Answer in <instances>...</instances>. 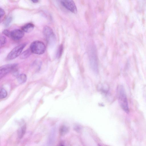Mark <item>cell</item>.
<instances>
[{
	"label": "cell",
	"mask_w": 146,
	"mask_h": 146,
	"mask_svg": "<svg viewBox=\"0 0 146 146\" xmlns=\"http://www.w3.org/2000/svg\"><path fill=\"white\" fill-rule=\"evenodd\" d=\"M117 96L119 104L123 110L127 113L129 112L127 98L123 87L119 86L117 89Z\"/></svg>",
	"instance_id": "cell-1"
},
{
	"label": "cell",
	"mask_w": 146,
	"mask_h": 146,
	"mask_svg": "<svg viewBox=\"0 0 146 146\" xmlns=\"http://www.w3.org/2000/svg\"><path fill=\"white\" fill-rule=\"evenodd\" d=\"M88 55L91 68L94 72L97 73L98 72V60L96 50L94 46L90 48Z\"/></svg>",
	"instance_id": "cell-2"
},
{
	"label": "cell",
	"mask_w": 146,
	"mask_h": 146,
	"mask_svg": "<svg viewBox=\"0 0 146 146\" xmlns=\"http://www.w3.org/2000/svg\"><path fill=\"white\" fill-rule=\"evenodd\" d=\"M29 48L32 53L39 55L43 54L46 50L44 43L39 40L33 42L31 44Z\"/></svg>",
	"instance_id": "cell-3"
},
{
	"label": "cell",
	"mask_w": 146,
	"mask_h": 146,
	"mask_svg": "<svg viewBox=\"0 0 146 146\" xmlns=\"http://www.w3.org/2000/svg\"><path fill=\"white\" fill-rule=\"evenodd\" d=\"M43 35L48 43L50 45L54 44L56 41V37L52 29L49 27L46 26L43 29Z\"/></svg>",
	"instance_id": "cell-4"
},
{
	"label": "cell",
	"mask_w": 146,
	"mask_h": 146,
	"mask_svg": "<svg viewBox=\"0 0 146 146\" xmlns=\"http://www.w3.org/2000/svg\"><path fill=\"white\" fill-rule=\"evenodd\" d=\"M27 45L26 43L20 44L14 48L8 54L6 59L8 60L14 59L21 55L22 50Z\"/></svg>",
	"instance_id": "cell-5"
},
{
	"label": "cell",
	"mask_w": 146,
	"mask_h": 146,
	"mask_svg": "<svg viewBox=\"0 0 146 146\" xmlns=\"http://www.w3.org/2000/svg\"><path fill=\"white\" fill-rule=\"evenodd\" d=\"M17 65V64L13 63L1 66L0 68V78H3L10 72L13 71Z\"/></svg>",
	"instance_id": "cell-6"
},
{
	"label": "cell",
	"mask_w": 146,
	"mask_h": 146,
	"mask_svg": "<svg viewBox=\"0 0 146 146\" xmlns=\"http://www.w3.org/2000/svg\"><path fill=\"white\" fill-rule=\"evenodd\" d=\"M61 3L63 6L71 12L74 13H77L76 7L73 0H62Z\"/></svg>",
	"instance_id": "cell-7"
},
{
	"label": "cell",
	"mask_w": 146,
	"mask_h": 146,
	"mask_svg": "<svg viewBox=\"0 0 146 146\" xmlns=\"http://www.w3.org/2000/svg\"><path fill=\"white\" fill-rule=\"evenodd\" d=\"M24 35V32L22 30L17 29L11 31L10 37L14 40H19L22 38Z\"/></svg>",
	"instance_id": "cell-8"
},
{
	"label": "cell",
	"mask_w": 146,
	"mask_h": 146,
	"mask_svg": "<svg viewBox=\"0 0 146 146\" xmlns=\"http://www.w3.org/2000/svg\"><path fill=\"white\" fill-rule=\"evenodd\" d=\"M34 27V25L31 23L26 24L21 27V30L24 32L29 33L33 31Z\"/></svg>",
	"instance_id": "cell-9"
},
{
	"label": "cell",
	"mask_w": 146,
	"mask_h": 146,
	"mask_svg": "<svg viewBox=\"0 0 146 146\" xmlns=\"http://www.w3.org/2000/svg\"><path fill=\"white\" fill-rule=\"evenodd\" d=\"M26 126L25 124L19 129L18 131V135L20 139L22 138L24 135L26 131Z\"/></svg>",
	"instance_id": "cell-10"
},
{
	"label": "cell",
	"mask_w": 146,
	"mask_h": 146,
	"mask_svg": "<svg viewBox=\"0 0 146 146\" xmlns=\"http://www.w3.org/2000/svg\"><path fill=\"white\" fill-rule=\"evenodd\" d=\"M17 78L18 81L20 84H23L25 83L27 80V76L24 73L19 74L17 76Z\"/></svg>",
	"instance_id": "cell-11"
},
{
	"label": "cell",
	"mask_w": 146,
	"mask_h": 146,
	"mask_svg": "<svg viewBox=\"0 0 146 146\" xmlns=\"http://www.w3.org/2000/svg\"><path fill=\"white\" fill-rule=\"evenodd\" d=\"M32 53L30 48H28L21 54L20 58L22 59L27 58L31 55Z\"/></svg>",
	"instance_id": "cell-12"
},
{
	"label": "cell",
	"mask_w": 146,
	"mask_h": 146,
	"mask_svg": "<svg viewBox=\"0 0 146 146\" xmlns=\"http://www.w3.org/2000/svg\"><path fill=\"white\" fill-rule=\"evenodd\" d=\"M68 130L69 129L68 127L65 125H62L60 128V134L62 136L64 135L67 133Z\"/></svg>",
	"instance_id": "cell-13"
},
{
	"label": "cell",
	"mask_w": 146,
	"mask_h": 146,
	"mask_svg": "<svg viewBox=\"0 0 146 146\" xmlns=\"http://www.w3.org/2000/svg\"><path fill=\"white\" fill-rule=\"evenodd\" d=\"M63 50V46L62 44H60L59 46L56 54V56L58 58H60L61 56Z\"/></svg>",
	"instance_id": "cell-14"
},
{
	"label": "cell",
	"mask_w": 146,
	"mask_h": 146,
	"mask_svg": "<svg viewBox=\"0 0 146 146\" xmlns=\"http://www.w3.org/2000/svg\"><path fill=\"white\" fill-rule=\"evenodd\" d=\"M12 21V18L10 16L7 17L5 20L4 22V25L5 27L9 26L11 23Z\"/></svg>",
	"instance_id": "cell-15"
},
{
	"label": "cell",
	"mask_w": 146,
	"mask_h": 146,
	"mask_svg": "<svg viewBox=\"0 0 146 146\" xmlns=\"http://www.w3.org/2000/svg\"><path fill=\"white\" fill-rule=\"evenodd\" d=\"M7 91L3 88L1 89L0 91V97L1 98L3 99L5 98L7 96Z\"/></svg>",
	"instance_id": "cell-16"
},
{
	"label": "cell",
	"mask_w": 146,
	"mask_h": 146,
	"mask_svg": "<svg viewBox=\"0 0 146 146\" xmlns=\"http://www.w3.org/2000/svg\"><path fill=\"white\" fill-rule=\"evenodd\" d=\"M0 46H1L4 45L6 42V38L4 36H0Z\"/></svg>",
	"instance_id": "cell-17"
},
{
	"label": "cell",
	"mask_w": 146,
	"mask_h": 146,
	"mask_svg": "<svg viewBox=\"0 0 146 146\" xmlns=\"http://www.w3.org/2000/svg\"><path fill=\"white\" fill-rule=\"evenodd\" d=\"M3 33L6 36L9 37H10L11 32L9 30L7 29L4 30L3 31Z\"/></svg>",
	"instance_id": "cell-18"
},
{
	"label": "cell",
	"mask_w": 146,
	"mask_h": 146,
	"mask_svg": "<svg viewBox=\"0 0 146 146\" xmlns=\"http://www.w3.org/2000/svg\"><path fill=\"white\" fill-rule=\"evenodd\" d=\"M5 13L4 10L1 8L0 9V15L1 19V18L4 15Z\"/></svg>",
	"instance_id": "cell-19"
},
{
	"label": "cell",
	"mask_w": 146,
	"mask_h": 146,
	"mask_svg": "<svg viewBox=\"0 0 146 146\" xmlns=\"http://www.w3.org/2000/svg\"><path fill=\"white\" fill-rule=\"evenodd\" d=\"M33 3H36L38 2V0H31Z\"/></svg>",
	"instance_id": "cell-20"
}]
</instances>
